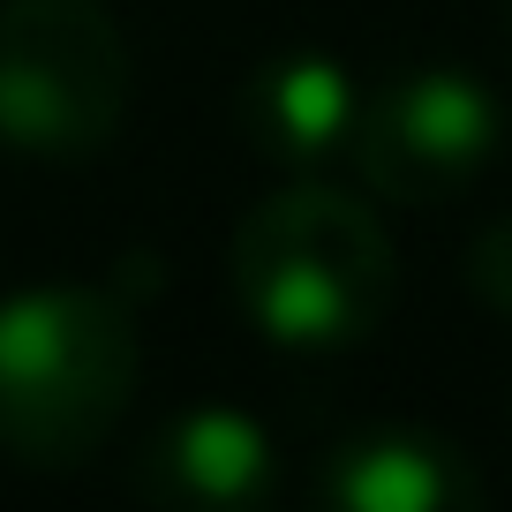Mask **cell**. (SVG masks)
<instances>
[{
  "label": "cell",
  "mask_w": 512,
  "mask_h": 512,
  "mask_svg": "<svg viewBox=\"0 0 512 512\" xmlns=\"http://www.w3.org/2000/svg\"><path fill=\"white\" fill-rule=\"evenodd\" d=\"M234 294L249 324L287 354H339L377 339L400 294V249L354 189L302 174L256 196L234 226Z\"/></svg>",
  "instance_id": "obj_1"
},
{
  "label": "cell",
  "mask_w": 512,
  "mask_h": 512,
  "mask_svg": "<svg viewBox=\"0 0 512 512\" xmlns=\"http://www.w3.org/2000/svg\"><path fill=\"white\" fill-rule=\"evenodd\" d=\"M144 377L136 302L98 287H23L0 302V452L16 467H83Z\"/></svg>",
  "instance_id": "obj_2"
},
{
  "label": "cell",
  "mask_w": 512,
  "mask_h": 512,
  "mask_svg": "<svg viewBox=\"0 0 512 512\" xmlns=\"http://www.w3.org/2000/svg\"><path fill=\"white\" fill-rule=\"evenodd\" d=\"M128 38L106 0H0V151L83 166L128 121Z\"/></svg>",
  "instance_id": "obj_3"
},
{
  "label": "cell",
  "mask_w": 512,
  "mask_h": 512,
  "mask_svg": "<svg viewBox=\"0 0 512 512\" xmlns=\"http://www.w3.org/2000/svg\"><path fill=\"white\" fill-rule=\"evenodd\" d=\"M136 490L181 512H249L279 490L272 430L241 407H181L136 460Z\"/></svg>",
  "instance_id": "obj_5"
},
{
  "label": "cell",
  "mask_w": 512,
  "mask_h": 512,
  "mask_svg": "<svg viewBox=\"0 0 512 512\" xmlns=\"http://www.w3.org/2000/svg\"><path fill=\"white\" fill-rule=\"evenodd\" d=\"M467 287H475L482 309L512 317V211H505V219H490L475 241H467Z\"/></svg>",
  "instance_id": "obj_8"
},
{
  "label": "cell",
  "mask_w": 512,
  "mask_h": 512,
  "mask_svg": "<svg viewBox=\"0 0 512 512\" xmlns=\"http://www.w3.org/2000/svg\"><path fill=\"white\" fill-rule=\"evenodd\" d=\"M505 144V106L467 68H400L354 113V174L384 204H437L460 196Z\"/></svg>",
  "instance_id": "obj_4"
},
{
  "label": "cell",
  "mask_w": 512,
  "mask_h": 512,
  "mask_svg": "<svg viewBox=\"0 0 512 512\" xmlns=\"http://www.w3.org/2000/svg\"><path fill=\"white\" fill-rule=\"evenodd\" d=\"M354 113H362V83L332 53H279L241 83V136L256 159L287 166V174H317V166L347 159Z\"/></svg>",
  "instance_id": "obj_6"
},
{
  "label": "cell",
  "mask_w": 512,
  "mask_h": 512,
  "mask_svg": "<svg viewBox=\"0 0 512 512\" xmlns=\"http://www.w3.org/2000/svg\"><path fill=\"white\" fill-rule=\"evenodd\" d=\"M317 490L339 512H467L482 497V482L452 437L415 430V422H384V430H362L324 452Z\"/></svg>",
  "instance_id": "obj_7"
}]
</instances>
